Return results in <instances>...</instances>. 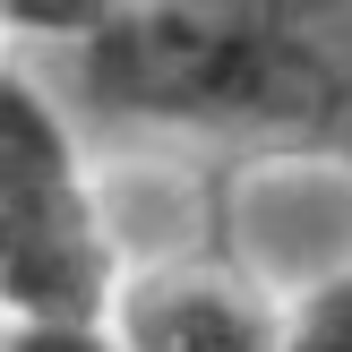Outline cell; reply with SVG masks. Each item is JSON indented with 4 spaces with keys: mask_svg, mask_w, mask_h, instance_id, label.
Listing matches in <instances>:
<instances>
[{
    "mask_svg": "<svg viewBox=\"0 0 352 352\" xmlns=\"http://www.w3.org/2000/svg\"><path fill=\"white\" fill-rule=\"evenodd\" d=\"M223 232L275 284H336L352 267V181L327 155H267L232 181Z\"/></svg>",
    "mask_w": 352,
    "mask_h": 352,
    "instance_id": "obj_3",
    "label": "cell"
},
{
    "mask_svg": "<svg viewBox=\"0 0 352 352\" xmlns=\"http://www.w3.org/2000/svg\"><path fill=\"white\" fill-rule=\"evenodd\" d=\"M284 352H352V267L309 292V309L284 327Z\"/></svg>",
    "mask_w": 352,
    "mask_h": 352,
    "instance_id": "obj_5",
    "label": "cell"
},
{
    "mask_svg": "<svg viewBox=\"0 0 352 352\" xmlns=\"http://www.w3.org/2000/svg\"><path fill=\"white\" fill-rule=\"evenodd\" d=\"M0 352H9V336H0Z\"/></svg>",
    "mask_w": 352,
    "mask_h": 352,
    "instance_id": "obj_7",
    "label": "cell"
},
{
    "mask_svg": "<svg viewBox=\"0 0 352 352\" xmlns=\"http://www.w3.org/2000/svg\"><path fill=\"white\" fill-rule=\"evenodd\" d=\"M86 60L95 95L129 112L352 138V0H146Z\"/></svg>",
    "mask_w": 352,
    "mask_h": 352,
    "instance_id": "obj_1",
    "label": "cell"
},
{
    "mask_svg": "<svg viewBox=\"0 0 352 352\" xmlns=\"http://www.w3.org/2000/svg\"><path fill=\"white\" fill-rule=\"evenodd\" d=\"M0 292L26 318H86L103 292V223L34 78H0Z\"/></svg>",
    "mask_w": 352,
    "mask_h": 352,
    "instance_id": "obj_2",
    "label": "cell"
},
{
    "mask_svg": "<svg viewBox=\"0 0 352 352\" xmlns=\"http://www.w3.org/2000/svg\"><path fill=\"white\" fill-rule=\"evenodd\" d=\"M120 352H284V327L232 275L164 267L120 301Z\"/></svg>",
    "mask_w": 352,
    "mask_h": 352,
    "instance_id": "obj_4",
    "label": "cell"
},
{
    "mask_svg": "<svg viewBox=\"0 0 352 352\" xmlns=\"http://www.w3.org/2000/svg\"><path fill=\"white\" fill-rule=\"evenodd\" d=\"M9 352H120V344H103L86 318H26L9 336Z\"/></svg>",
    "mask_w": 352,
    "mask_h": 352,
    "instance_id": "obj_6",
    "label": "cell"
}]
</instances>
